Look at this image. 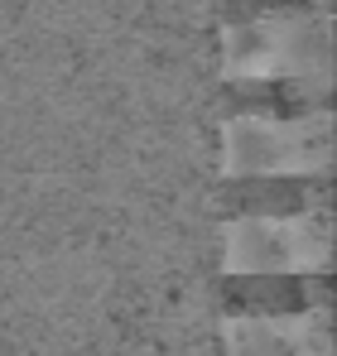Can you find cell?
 <instances>
[{"label":"cell","mask_w":337,"mask_h":356,"mask_svg":"<svg viewBox=\"0 0 337 356\" xmlns=\"http://www.w3.org/2000/svg\"><path fill=\"white\" fill-rule=\"evenodd\" d=\"M226 178H275V174H328L333 169V111L299 120L231 116L222 125Z\"/></svg>","instance_id":"obj_1"},{"label":"cell","mask_w":337,"mask_h":356,"mask_svg":"<svg viewBox=\"0 0 337 356\" xmlns=\"http://www.w3.org/2000/svg\"><path fill=\"white\" fill-rule=\"evenodd\" d=\"M333 255V207L289 222H226L222 275H313Z\"/></svg>","instance_id":"obj_2"},{"label":"cell","mask_w":337,"mask_h":356,"mask_svg":"<svg viewBox=\"0 0 337 356\" xmlns=\"http://www.w3.org/2000/svg\"><path fill=\"white\" fill-rule=\"evenodd\" d=\"M226 356H333V308L294 318H222Z\"/></svg>","instance_id":"obj_3"},{"label":"cell","mask_w":337,"mask_h":356,"mask_svg":"<svg viewBox=\"0 0 337 356\" xmlns=\"http://www.w3.org/2000/svg\"><path fill=\"white\" fill-rule=\"evenodd\" d=\"M226 318H294L308 308H333L328 270L313 275H222Z\"/></svg>","instance_id":"obj_4"},{"label":"cell","mask_w":337,"mask_h":356,"mask_svg":"<svg viewBox=\"0 0 337 356\" xmlns=\"http://www.w3.org/2000/svg\"><path fill=\"white\" fill-rule=\"evenodd\" d=\"M328 174H275V178H226L222 212L231 222H289L328 207Z\"/></svg>","instance_id":"obj_5"}]
</instances>
